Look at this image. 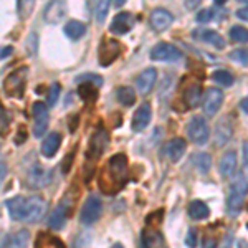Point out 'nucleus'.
<instances>
[{"mask_svg": "<svg viewBox=\"0 0 248 248\" xmlns=\"http://www.w3.org/2000/svg\"><path fill=\"white\" fill-rule=\"evenodd\" d=\"M68 212H70V202H68V197H65L57 205V209L53 210L50 220H48L50 229H53V230L63 229V225L66 223V218H68Z\"/></svg>", "mask_w": 248, "mask_h": 248, "instance_id": "obj_15", "label": "nucleus"}, {"mask_svg": "<svg viewBox=\"0 0 248 248\" xmlns=\"http://www.w3.org/2000/svg\"><path fill=\"white\" fill-rule=\"evenodd\" d=\"M151 58L157 60V62H177L179 58H182V53L177 46L162 42V43H157V45L153 48Z\"/></svg>", "mask_w": 248, "mask_h": 248, "instance_id": "obj_10", "label": "nucleus"}, {"mask_svg": "<svg viewBox=\"0 0 248 248\" xmlns=\"http://www.w3.org/2000/svg\"><path fill=\"white\" fill-rule=\"evenodd\" d=\"M189 217L194 220H205L210 215V209L207 207L205 202L202 201H194L189 205Z\"/></svg>", "mask_w": 248, "mask_h": 248, "instance_id": "obj_27", "label": "nucleus"}, {"mask_svg": "<svg viewBox=\"0 0 248 248\" xmlns=\"http://www.w3.org/2000/svg\"><path fill=\"white\" fill-rule=\"evenodd\" d=\"M235 169H237V153H235V151H227V153L220 157V162H218L220 174L229 179L235 174Z\"/></svg>", "mask_w": 248, "mask_h": 248, "instance_id": "obj_22", "label": "nucleus"}, {"mask_svg": "<svg viewBox=\"0 0 248 248\" xmlns=\"http://www.w3.org/2000/svg\"><path fill=\"white\" fill-rule=\"evenodd\" d=\"M86 33V27L78 20H70L65 25V35L71 40H79Z\"/></svg>", "mask_w": 248, "mask_h": 248, "instance_id": "obj_28", "label": "nucleus"}, {"mask_svg": "<svg viewBox=\"0 0 248 248\" xmlns=\"http://www.w3.org/2000/svg\"><path fill=\"white\" fill-rule=\"evenodd\" d=\"M29 243H30V232L22 229L12 237V240L9 242V248H27Z\"/></svg>", "mask_w": 248, "mask_h": 248, "instance_id": "obj_30", "label": "nucleus"}, {"mask_svg": "<svg viewBox=\"0 0 248 248\" xmlns=\"http://www.w3.org/2000/svg\"><path fill=\"white\" fill-rule=\"evenodd\" d=\"M237 15H238V18H242V20H248V12H247V7H243V9H240L237 12Z\"/></svg>", "mask_w": 248, "mask_h": 248, "instance_id": "obj_51", "label": "nucleus"}, {"mask_svg": "<svg viewBox=\"0 0 248 248\" xmlns=\"http://www.w3.org/2000/svg\"><path fill=\"white\" fill-rule=\"evenodd\" d=\"M247 149H248V142L245 141V142H243V166H245V167L248 164V161H247Z\"/></svg>", "mask_w": 248, "mask_h": 248, "instance_id": "obj_53", "label": "nucleus"}, {"mask_svg": "<svg viewBox=\"0 0 248 248\" xmlns=\"http://www.w3.org/2000/svg\"><path fill=\"white\" fill-rule=\"evenodd\" d=\"M27 181H29L30 187H33V189H42V187H45L46 184H50L51 170H48L43 166H40V164L35 162L29 169V177H27Z\"/></svg>", "mask_w": 248, "mask_h": 248, "instance_id": "obj_12", "label": "nucleus"}, {"mask_svg": "<svg viewBox=\"0 0 248 248\" xmlns=\"http://www.w3.org/2000/svg\"><path fill=\"white\" fill-rule=\"evenodd\" d=\"M109 5H111V0H99V2L96 3L94 15H96V22L98 23H105L108 14H109Z\"/></svg>", "mask_w": 248, "mask_h": 248, "instance_id": "obj_34", "label": "nucleus"}, {"mask_svg": "<svg viewBox=\"0 0 248 248\" xmlns=\"http://www.w3.org/2000/svg\"><path fill=\"white\" fill-rule=\"evenodd\" d=\"M79 94L85 101L90 105V103H94L98 99V91H96V86L90 85V83H83L79 85Z\"/></svg>", "mask_w": 248, "mask_h": 248, "instance_id": "obj_33", "label": "nucleus"}, {"mask_svg": "<svg viewBox=\"0 0 248 248\" xmlns=\"http://www.w3.org/2000/svg\"><path fill=\"white\" fill-rule=\"evenodd\" d=\"M68 10V0H50L46 5L45 12H43V18L48 23H58L62 18H65Z\"/></svg>", "mask_w": 248, "mask_h": 248, "instance_id": "obj_13", "label": "nucleus"}, {"mask_svg": "<svg viewBox=\"0 0 248 248\" xmlns=\"http://www.w3.org/2000/svg\"><path fill=\"white\" fill-rule=\"evenodd\" d=\"M230 38L235 40V42H238V43H245L248 40L247 29H243V27H240V25L232 27V29H230Z\"/></svg>", "mask_w": 248, "mask_h": 248, "instance_id": "obj_38", "label": "nucleus"}, {"mask_svg": "<svg viewBox=\"0 0 248 248\" xmlns=\"http://www.w3.org/2000/svg\"><path fill=\"white\" fill-rule=\"evenodd\" d=\"M118 101L121 103L123 106H133L136 103V93L133 88L129 86H123L118 90Z\"/></svg>", "mask_w": 248, "mask_h": 248, "instance_id": "obj_31", "label": "nucleus"}, {"mask_svg": "<svg viewBox=\"0 0 248 248\" xmlns=\"http://www.w3.org/2000/svg\"><path fill=\"white\" fill-rule=\"evenodd\" d=\"M37 48H38V37L35 31H31L29 38H27V50L30 51V55H35L37 53Z\"/></svg>", "mask_w": 248, "mask_h": 248, "instance_id": "obj_41", "label": "nucleus"}, {"mask_svg": "<svg viewBox=\"0 0 248 248\" xmlns=\"http://www.w3.org/2000/svg\"><path fill=\"white\" fill-rule=\"evenodd\" d=\"M225 2H227V0H215V5L222 7V5H225Z\"/></svg>", "mask_w": 248, "mask_h": 248, "instance_id": "obj_55", "label": "nucleus"}, {"mask_svg": "<svg viewBox=\"0 0 248 248\" xmlns=\"http://www.w3.org/2000/svg\"><path fill=\"white\" fill-rule=\"evenodd\" d=\"M31 111H33V118H35V124H33V136L35 138H42L45 134V131L48 129V108L46 105H43L42 101L33 103L31 106Z\"/></svg>", "mask_w": 248, "mask_h": 248, "instance_id": "obj_9", "label": "nucleus"}, {"mask_svg": "<svg viewBox=\"0 0 248 248\" xmlns=\"http://www.w3.org/2000/svg\"><path fill=\"white\" fill-rule=\"evenodd\" d=\"M127 179V157L124 154H116L99 174V189L108 195H114L124 187Z\"/></svg>", "mask_w": 248, "mask_h": 248, "instance_id": "obj_1", "label": "nucleus"}, {"mask_svg": "<svg viewBox=\"0 0 248 248\" xmlns=\"http://www.w3.org/2000/svg\"><path fill=\"white\" fill-rule=\"evenodd\" d=\"M187 136L197 146H203V144L209 142L210 129H209V124H207V121L202 116H194L190 119L189 126H187Z\"/></svg>", "mask_w": 248, "mask_h": 248, "instance_id": "obj_4", "label": "nucleus"}, {"mask_svg": "<svg viewBox=\"0 0 248 248\" xmlns=\"http://www.w3.org/2000/svg\"><path fill=\"white\" fill-rule=\"evenodd\" d=\"M111 248H124V247L121 245V243H114V245L111 247Z\"/></svg>", "mask_w": 248, "mask_h": 248, "instance_id": "obj_56", "label": "nucleus"}, {"mask_svg": "<svg viewBox=\"0 0 248 248\" xmlns=\"http://www.w3.org/2000/svg\"><path fill=\"white\" fill-rule=\"evenodd\" d=\"M186 147H187V142L184 141L182 138H175V139H170V141L164 146L162 153L170 162H177V161H181V157L184 155V153H186Z\"/></svg>", "mask_w": 248, "mask_h": 248, "instance_id": "obj_16", "label": "nucleus"}, {"mask_svg": "<svg viewBox=\"0 0 248 248\" xmlns=\"http://www.w3.org/2000/svg\"><path fill=\"white\" fill-rule=\"evenodd\" d=\"M46 201L40 195H31L25 199V212H23V222L37 223L46 214Z\"/></svg>", "mask_w": 248, "mask_h": 248, "instance_id": "obj_5", "label": "nucleus"}, {"mask_svg": "<svg viewBox=\"0 0 248 248\" xmlns=\"http://www.w3.org/2000/svg\"><path fill=\"white\" fill-rule=\"evenodd\" d=\"M151 118H153V111H151V105L149 103H144L138 108L134 118H133V129L136 133H141V131L146 129L151 123Z\"/></svg>", "mask_w": 248, "mask_h": 248, "instance_id": "obj_19", "label": "nucleus"}, {"mask_svg": "<svg viewBox=\"0 0 248 248\" xmlns=\"http://www.w3.org/2000/svg\"><path fill=\"white\" fill-rule=\"evenodd\" d=\"M212 78H214V81H217L218 85H223V86L233 85V77H232V73H229L227 70H217L212 75Z\"/></svg>", "mask_w": 248, "mask_h": 248, "instance_id": "obj_36", "label": "nucleus"}, {"mask_svg": "<svg viewBox=\"0 0 248 248\" xmlns=\"http://www.w3.org/2000/svg\"><path fill=\"white\" fill-rule=\"evenodd\" d=\"M126 2H127V0H114V7H121Z\"/></svg>", "mask_w": 248, "mask_h": 248, "instance_id": "obj_54", "label": "nucleus"}, {"mask_svg": "<svg viewBox=\"0 0 248 248\" xmlns=\"http://www.w3.org/2000/svg\"><path fill=\"white\" fill-rule=\"evenodd\" d=\"M220 248H232V233H229L225 238H223V242H222V245H220Z\"/></svg>", "mask_w": 248, "mask_h": 248, "instance_id": "obj_48", "label": "nucleus"}, {"mask_svg": "<svg viewBox=\"0 0 248 248\" xmlns=\"http://www.w3.org/2000/svg\"><path fill=\"white\" fill-rule=\"evenodd\" d=\"M12 51H14V48L12 46H5L0 50V58H7L9 55H12Z\"/></svg>", "mask_w": 248, "mask_h": 248, "instance_id": "obj_47", "label": "nucleus"}, {"mask_svg": "<svg viewBox=\"0 0 248 248\" xmlns=\"http://www.w3.org/2000/svg\"><path fill=\"white\" fill-rule=\"evenodd\" d=\"M172 22H174V17H172L170 12L166 9H155L153 10V14H151V27H153L155 31L167 30L172 25Z\"/></svg>", "mask_w": 248, "mask_h": 248, "instance_id": "obj_17", "label": "nucleus"}, {"mask_svg": "<svg viewBox=\"0 0 248 248\" xmlns=\"http://www.w3.org/2000/svg\"><path fill=\"white\" fill-rule=\"evenodd\" d=\"M222 103H223V93L217 88H209L203 94V101H202V106H203V113L207 116H215L218 113V109L222 108Z\"/></svg>", "mask_w": 248, "mask_h": 248, "instance_id": "obj_11", "label": "nucleus"}, {"mask_svg": "<svg viewBox=\"0 0 248 248\" xmlns=\"http://www.w3.org/2000/svg\"><path fill=\"white\" fill-rule=\"evenodd\" d=\"M7 203V209H9V214L10 217L14 220H23V212H25V197H12L9 201L5 202Z\"/></svg>", "mask_w": 248, "mask_h": 248, "instance_id": "obj_25", "label": "nucleus"}, {"mask_svg": "<svg viewBox=\"0 0 248 248\" xmlns=\"http://www.w3.org/2000/svg\"><path fill=\"white\" fill-rule=\"evenodd\" d=\"M162 215H164V212H162V210L154 212V214L147 215L146 223H147V225H149V227H159V223L162 222Z\"/></svg>", "mask_w": 248, "mask_h": 248, "instance_id": "obj_42", "label": "nucleus"}, {"mask_svg": "<svg viewBox=\"0 0 248 248\" xmlns=\"http://www.w3.org/2000/svg\"><path fill=\"white\" fill-rule=\"evenodd\" d=\"M245 199H247V179H245V175L240 172L230 186V194H229V199H227V207H229L230 212H240L243 209Z\"/></svg>", "mask_w": 248, "mask_h": 248, "instance_id": "obj_3", "label": "nucleus"}, {"mask_svg": "<svg viewBox=\"0 0 248 248\" xmlns=\"http://www.w3.org/2000/svg\"><path fill=\"white\" fill-rule=\"evenodd\" d=\"M9 124H10L9 114H7V111L3 109L2 106H0V136L7 133V129H9Z\"/></svg>", "mask_w": 248, "mask_h": 248, "instance_id": "obj_43", "label": "nucleus"}, {"mask_svg": "<svg viewBox=\"0 0 248 248\" xmlns=\"http://www.w3.org/2000/svg\"><path fill=\"white\" fill-rule=\"evenodd\" d=\"M37 248H65L63 242L57 237H51V235H40Z\"/></svg>", "mask_w": 248, "mask_h": 248, "instance_id": "obj_32", "label": "nucleus"}, {"mask_svg": "<svg viewBox=\"0 0 248 248\" xmlns=\"http://www.w3.org/2000/svg\"><path fill=\"white\" fill-rule=\"evenodd\" d=\"M101 210H103V203H101V199L98 195H90L86 199L85 203H83V209H81V223L85 225H91L94 223L96 220L101 217Z\"/></svg>", "mask_w": 248, "mask_h": 248, "instance_id": "obj_6", "label": "nucleus"}, {"mask_svg": "<svg viewBox=\"0 0 248 248\" xmlns=\"http://www.w3.org/2000/svg\"><path fill=\"white\" fill-rule=\"evenodd\" d=\"M164 238L157 230L147 229L142 232V245L144 248H162Z\"/></svg>", "mask_w": 248, "mask_h": 248, "instance_id": "obj_26", "label": "nucleus"}, {"mask_svg": "<svg viewBox=\"0 0 248 248\" xmlns=\"http://www.w3.org/2000/svg\"><path fill=\"white\" fill-rule=\"evenodd\" d=\"M35 2L37 0H18V17L22 20L29 18L35 9Z\"/></svg>", "mask_w": 248, "mask_h": 248, "instance_id": "obj_35", "label": "nucleus"}, {"mask_svg": "<svg viewBox=\"0 0 248 248\" xmlns=\"http://www.w3.org/2000/svg\"><path fill=\"white\" fill-rule=\"evenodd\" d=\"M5 175H7V166L3 162H0V184H2Z\"/></svg>", "mask_w": 248, "mask_h": 248, "instance_id": "obj_52", "label": "nucleus"}, {"mask_svg": "<svg viewBox=\"0 0 248 248\" xmlns=\"http://www.w3.org/2000/svg\"><path fill=\"white\" fill-rule=\"evenodd\" d=\"M60 85L58 83H53V85L50 86V91H48V99H46V103H48V106H55L57 105V101H58V96H60Z\"/></svg>", "mask_w": 248, "mask_h": 248, "instance_id": "obj_39", "label": "nucleus"}, {"mask_svg": "<svg viewBox=\"0 0 248 248\" xmlns=\"http://www.w3.org/2000/svg\"><path fill=\"white\" fill-rule=\"evenodd\" d=\"M199 243V233H197V229H189L187 232V237H186V245L189 248H195Z\"/></svg>", "mask_w": 248, "mask_h": 248, "instance_id": "obj_40", "label": "nucleus"}, {"mask_svg": "<svg viewBox=\"0 0 248 248\" xmlns=\"http://www.w3.org/2000/svg\"><path fill=\"white\" fill-rule=\"evenodd\" d=\"M29 78V66H20L12 71L3 81V91L10 98H22L25 91V83Z\"/></svg>", "mask_w": 248, "mask_h": 248, "instance_id": "obj_2", "label": "nucleus"}, {"mask_svg": "<svg viewBox=\"0 0 248 248\" xmlns=\"http://www.w3.org/2000/svg\"><path fill=\"white\" fill-rule=\"evenodd\" d=\"M121 43L116 42V40H103L101 45H99V65L101 66H109L116 58L121 55Z\"/></svg>", "mask_w": 248, "mask_h": 248, "instance_id": "obj_7", "label": "nucleus"}, {"mask_svg": "<svg viewBox=\"0 0 248 248\" xmlns=\"http://www.w3.org/2000/svg\"><path fill=\"white\" fill-rule=\"evenodd\" d=\"M240 109H242L243 114L248 113V99L247 98H243L242 101H240Z\"/></svg>", "mask_w": 248, "mask_h": 248, "instance_id": "obj_50", "label": "nucleus"}, {"mask_svg": "<svg viewBox=\"0 0 248 248\" xmlns=\"http://www.w3.org/2000/svg\"><path fill=\"white\" fill-rule=\"evenodd\" d=\"M232 136H233V127H232L230 121L227 118H222L217 123V126H215V136H214L215 146L217 147L225 146L232 139Z\"/></svg>", "mask_w": 248, "mask_h": 248, "instance_id": "obj_18", "label": "nucleus"}, {"mask_svg": "<svg viewBox=\"0 0 248 248\" xmlns=\"http://www.w3.org/2000/svg\"><path fill=\"white\" fill-rule=\"evenodd\" d=\"M108 142H109V138H108V133L105 129H98L91 138L90 144H88V151H86V157L90 161H96L99 159V155L106 151Z\"/></svg>", "mask_w": 248, "mask_h": 248, "instance_id": "obj_8", "label": "nucleus"}, {"mask_svg": "<svg viewBox=\"0 0 248 248\" xmlns=\"http://www.w3.org/2000/svg\"><path fill=\"white\" fill-rule=\"evenodd\" d=\"M192 164L201 174H207L212 169V157L207 153H197L192 157Z\"/></svg>", "mask_w": 248, "mask_h": 248, "instance_id": "obj_29", "label": "nucleus"}, {"mask_svg": "<svg viewBox=\"0 0 248 248\" xmlns=\"http://www.w3.org/2000/svg\"><path fill=\"white\" fill-rule=\"evenodd\" d=\"M192 37L199 42L209 43V45L215 46L217 50H223L225 48V40L220 33H217L215 30H209V29H202V30H194L192 31Z\"/></svg>", "mask_w": 248, "mask_h": 248, "instance_id": "obj_14", "label": "nucleus"}, {"mask_svg": "<svg viewBox=\"0 0 248 248\" xmlns=\"http://www.w3.org/2000/svg\"><path fill=\"white\" fill-rule=\"evenodd\" d=\"M217 247V242H215V238L212 237H205L202 240V248H215Z\"/></svg>", "mask_w": 248, "mask_h": 248, "instance_id": "obj_46", "label": "nucleus"}, {"mask_svg": "<svg viewBox=\"0 0 248 248\" xmlns=\"http://www.w3.org/2000/svg\"><path fill=\"white\" fill-rule=\"evenodd\" d=\"M60 144H62V136L60 133H51L48 134L42 142V154L45 157H53L60 149Z\"/></svg>", "mask_w": 248, "mask_h": 248, "instance_id": "obj_23", "label": "nucleus"}, {"mask_svg": "<svg viewBox=\"0 0 248 248\" xmlns=\"http://www.w3.org/2000/svg\"><path fill=\"white\" fill-rule=\"evenodd\" d=\"M155 79H157V71L154 68H147L144 70L141 75L136 79V88L141 94H147L151 93V90L154 88L155 85Z\"/></svg>", "mask_w": 248, "mask_h": 248, "instance_id": "obj_21", "label": "nucleus"}, {"mask_svg": "<svg viewBox=\"0 0 248 248\" xmlns=\"http://www.w3.org/2000/svg\"><path fill=\"white\" fill-rule=\"evenodd\" d=\"M230 58L233 60V62H237V63H242V65H247V50H235V51H232L230 53Z\"/></svg>", "mask_w": 248, "mask_h": 248, "instance_id": "obj_44", "label": "nucleus"}, {"mask_svg": "<svg viewBox=\"0 0 248 248\" xmlns=\"http://www.w3.org/2000/svg\"><path fill=\"white\" fill-rule=\"evenodd\" d=\"M238 2H242V3H243V5H245V3H247V0H238Z\"/></svg>", "mask_w": 248, "mask_h": 248, "instance_id": "obj_57", "label": "nucleus"}, {"mask_svg": "<svg viewBox=\"0 0 248 248\" xmlns=\"http://www.w3.org/2000/svg\"><path fill=\"white\" fill-rule=\"evenodd\" d=\"M202 99V88L197 81H194L184 90V101L189 108H195Z\"/></svg>", "mask_w": 248, "mask_h": 248, "instance_id": "obj_24", "label": "nucleus"}, {"mask_svg": "<svg viewBox=\"0 0 248 248\" xmlns=\"http://www.w3.org/2000/svg\"><path fill=\"white\" fill-rule=\"evenodd\" d=\"M77 83H90V85L99 88V86H103V78L96 73H85V75L77 77Z\"/></svg>", "mask_w": 248, "mask_h": 248, "instance_id": "obj_37", "label": "nucleus"}, {"mask_svg": "<svg viewBox=\"0 0 248 248\" xmlns=\"http://www.w3.org/2000/svg\"><path fill=\"white\" fill-rule=\"evenodd\" d=\"M212 18H214V10L212 9H203L197 14V22H201V23L210 22Z\"/></svg>", "mask_w": 248, "mask_h": 248, "instance_id": "obj_45", "label": "nucleus"}, {"mask_svg": "<svg viewBox=\"0 0 248 248\" xmlns=\"http://www.w3.org/2000/svg\"><path fill=\"white\" fill-rule=\"evenodd\" d=\"M134 25V17L129 14V12H123V14H118L111 22V31L116 35H124L127 33Z\"/></svg>", "mask_w": 248, "mask_h": 248, "instance_id": "obj_20", "label": "nucleus"}, {"mask_svg": "<svg viewBox=\"0 0 248 248\" xmlns=\"http://www.w3.org/2000/svg\"><path fill=\"white\" fill-rule=\"evenodd\" d=\"M201 2H202V0H186V5H187V9L192 10V9H195V7H197Z\"/></svg>", "mask_w": 248, "mask_h": 248, "instance_id": "obj_49", "label": "nucleus"}]
</instances>
